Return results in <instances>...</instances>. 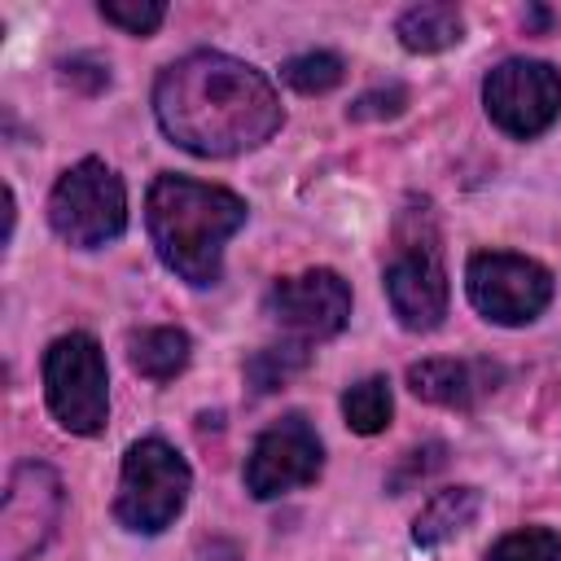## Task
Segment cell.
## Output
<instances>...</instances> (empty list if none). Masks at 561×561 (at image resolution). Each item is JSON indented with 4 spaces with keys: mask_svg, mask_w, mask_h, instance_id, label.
Segmentation results:
<instances>
[{
    "mask_svg": "<svg viewBox=\"0 0 561 561\" xmlns=\"http://www.w3.org/2000/svg\"><path fill=\"white\" fill-rule=\"evenodd\" d=\"M298 368H307V346H302V342H285V346H263V351H254L250 364H245V377H250V386H254L259 394H267V390L285 386Z\"/></svg>",
    "mask_w": 561,
    "mask_h": 561,
    "instance_id": "17",
    "label": "cell"
},
{
    "mask_svg": "<svg viewBox=\"0 0 561 561\" xmlns=\"http://www.w3.org/2000/svg\"><path fill=\"white\" fill-rule=\"evenodd\" d=\"M188 355H193V342L184 329H171V324H158V329H140L127 337V359L140 377L149 381H171L188 368Z\"/></svg>",
    "mask_w": 561,
    "mask_h": 561,
    "instance_id": "14",
    "label": "cell"
},
{
    "mask_svg": "<svg viewBox=\"0 0 561 561\" xmlns=\"http://www.w3.org/2000/svg\"><path fill=\"white\" fill-rule=\"evenodd\" d=\"M500 373L482 359H421L408 368V386L416 399L438 408H473Z\"/></svg>",
    "mask_w": 561,
    "mask_h": 561,
    "instance_id": "12",
    "label": "cell"
},
{
    "mask_svg": "<svg viewBox=\"0 0 561 561\" xmlns=\"http://www.w3.org/2000/svg\"><path fill=\"white\" fill-rule=\"evenodd\" d=\"M44 394L61 430L101 434L110 421L105 355L92 333H66L44 351Z\"/></svg>",
    "mask_w": 561,
    "mask_h": 561,
    "instance_id": "5",
    "label": "cell"
},
{
    "mask_svg": "<svg viewBox=\"0 0 561 561\" xmlns=\"http://www.w3.org/2000/svg\"><path fill=\"white\" fill-rule=\"evenodd\" d=\"M188 486H193V473H188L184 456L162 438H140L123 456L114 517L127 530L158 535L180 517V508L188 500Z\"/></svg>",
    "mask_w": 561,
    "mask_h": 561,
    "instance_id": "3",
    "label": "cell"
},
{
    "mask_svg": "<svg viewBox=\"0 0 561 561\" xmlns=\"http://www.w3.org/2000/svg\"><path fill=\"white\" fill-rule=\"evenodd\" d=\"M394 35L408 53H443L465 39V18L456 4H412L399 13Z\"/></svg>",
    "mask_w": 561,
    "mask_h": 561,
    "instance_id": "15",
    "label": "cell"
},
{
    "mask_svg": "<svg viewBox=\"0 0 561 561\" xmlns=\"http://www.w3.org/2000/svg\"><path fill=\"white\" fill-rule=\"evenodd\" d=\"M61 517V478L31 460L18 465L0 500V561H31L57 530Z\"/></svg>",
    "mask_w": 561,
    "mask_h": 561,
    "instance_id": "8",
    "label": "cell"
},
{
    "mask_svg": "<svg viewBox=\"0 0 561 561\" xmlns=\"http://www.w3.org/2000/svg\"><path fill=\"white\" fill-rule=\"evenodd\" d=\"M390 412H394V399L386 377H364L342 394V416L355 434H381L390 425Z\"/></svg>",
    "mask_w": 561,
    "mask_h": 561,
    "instance_id": "16",
    "label": "cell"
},
{
    "mask_svg": "<svg viewBox=\"0 0 561 561\" xmlns=\"http://www.w3.org/2000/svg\"><path fill=\"white\" fill-rule=\"evenodd\" d=\"M381 280H386V298H390L403 329L430 333V329L443 324V316H447V272H443L434 237H399Z\"/></svg>",
    "mask_w": 561,
    "mask_h": 561,
    "instance_id": "9",
    "label": "cell"
},
{
    "mask_svg": "<svg viewBox=\"0 0 561 561\" xmlns=\"http://www.w3.org/2000/svg\"><path fill=\"white\" fill-rule=\"evenodd\" d=\"M101 18L123 26L127 35H149L162 26L167 4H158V0H101Z\"/></svg>",
    "mask_w": 561,
    "mask_h": 561,
    "instance_id": "20",
    "label": "cell"
},
{
    "mask_svg": "<svg viewBox=\"0 0 561 561\" xmlns=\"http://www.w3.org/2000/svg\"><path fill=\"white\" fill-rule=\"evenodd\" d=\"M408 105V92L403 88H386V92H368L351 105V118H394L399 110Z\"/></svg>",
    "mask_w": 561,
    "mask_h": 561,
    "instance_id": "22",
    "label": "cell"
},
{
    "mask_svg": "<svg viewBox=\"0 0 561 561\" xmlns=\"http://www.w3.org/2000/svg\"><path fill=\"white\" fill-rule=\"evenodd\" d=\"M48 224L66 245L96 250L127 228V188L101 158L75 162L48 193Z\"/></svg>",
    "mask_w": 561,
    "mask_h": 561,
    "instance_id": "4",
    "label": "cell"
},
{
    "mask_svg": "<svg viewBox=\"0 0 561 561\" xmlns=\"http://www.w3.org/2000/svg\"><path fill=\"white\" fill-rule=\"evenodd\" d=\"M145 219L158 259L188 285H215L224 272V245L245 224V202L219 184L188 175H158L145 197Z\"/></svg>",
    "mask_w": 561,
    "mask_h": 561,
    "instance_id": "2",
    "label": "cell"
},
{
    "mask_svg": "<svg viewBox=\"0 0 561 561\" xmlns=\"http://www.w3.org/2000/svg\"><path fill=\"white\" fill-rule=\"evenodd\" d=\"M486 561H561V535L548 526H526L486 548Z\"/></svg>",
    "mask_w": 561,
    "mask_h": 561,
    "instance_id": "18",
    "label": "cell"
},
{
    "mask_svg": "<svg viewBox=\"0 0 561 561\" xmlns=\"http://www.w3.org/2000/svg\"><path fill=\"white\" fill-rule=\"evenodd\" d=\"M267 316L289 329L298 342L337 337L351 320V289L337 272L311 267L302 276H285L267 289Z\"/></svg>",
    "mask_w": 561,
    "mask_h": 561,
    "instance_id": "11",
    "label": "cell"
},
{
    "mask_svg": "<svg viewBox=\"0 0 561 561\" xmlns=\"http://www.w3.org/2000/svg\"><path fill=\"white\" fill-rule=\"evenodd\" d=\"M162 131L197 158H232L259 149L280 127L276 88L228 53H188L153 83Z\"/></svg>",
    "mask_w": 561,
    "mask_h": 561,
    "instance_id": "1",
    "label": "cell"
},
{
    "mask_svg": "<svg viewBox=\"0 0 561 561\" xmlns=\"http://www.w3.org/2000/svg\"><path fill=\"white\" fill-rule=\"evenodd\" d=\"M280 79L294 92H307V96L329 92V88L342 83V57H333V53H298V57H289L280 66Z\"/></svg>",
    "mask_w": 561,
    "mask_h": 561,
    "instance_id": "19",
    "label": "cell"
},
{
    "mask_svg": "<svg viewBox=\"0 0 561 561\" xmlns=\"http://www.w3.org/2000/svg\"><path fill=\"white\" fill-rule=\"evenodd\" d=\"M482 101H486V114L500 131L530 140V136L548 131L557 110H561V75L548 61L513 57L486 75Z\"/></svg>",
    "mask_w": 561,
    "mask_h": 561,
    "instance_id": "7",
    "label": "cell"
},
{
    "mask_svg": "<svg viewBox=\"0 0 561 561\" xmlns=\"http://www.w3.org/2000/svg\"><path fill=\"white\" fill-rule=\"evenodd\" d=\"M469 302L495 324H530L552 302V276L543 263L508 250H482L465 267Z\"/></svg>",
    "mask_w": 561,
    "mask_h": 561,
    "instance_id": "6",
    "label": "cell"
},
{
    "mask_svg": "<svg viewBox=\"0 0 561 561\" xmlns=\"http://www.w3.org/2000/svg\"><path fill=\"white\" fill-rule=\"evenodd\" d=\"M478 508H482L478 486H447V491H438V495L416 513V522H412V543H416V548H438V543L456 539V535L478 517Z\"/></svg>",
    "mask_w": 561,
    "mask_h": 561,
    "instance_id": "13",
    "label": "cell"
},
{
    "mask_svg": "<svg viewBox=\"0 0 561 561\" xmlns=\"http://www.w3.org/2000/svg\"><path fill=\"white\" fill-rule=\"evenodd\" d=\"M443 460H447V447H443V443H430V447H416V451H408L403 469L390 478V495H399V491H403V486H412L416 478H425V473L443 469Z\"/></svg>",
    "mask_w": 561,
    "mask_h": 561,
    "instance_id": "21",
    "label": "cell"
},
{
    "mask_svg": "<svg viewBox=\"0 0 561 561\" xmlns=\"http://www.w3.org/2000/svg\"><path fill=\"white\" fill-rule=\"evenodd\" d=\"M324 469V447L316 438V430L307 425V416H285L276 425H267L245 460V491L254 500H276L294 486L316 482Z\"/></svg>",
    "mask_w": 561,
    "mask_h": 561,
    "instance_id": "10",
    "label": "cell"
}]
</instances>
